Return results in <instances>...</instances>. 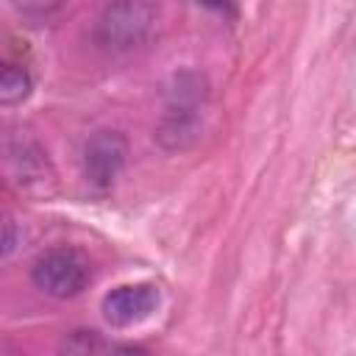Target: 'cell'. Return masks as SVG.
I'll use <instances>...</instances> for the list:
<instances>
[{"mask_svg": "<svg viewBox=\"0 0 356 356\" xmlns=\"http://www.w3.org/2000/svg\"><path fill=\"white\" fill-rule=\"evenodd\" d=\"M108 348L111 345H106L97 331H75L70 339L61 342V350H70V353H97V350H108Z\"/></svg>", "mask_w": 356, "mask_h": 356, "instance_id": "cell-7", "label": "cell"}, {"mask_svg": "<svg viewBox=\"0 0 356 356\" xmlns=\"http://www.w3.org/2000/svg\"><path fill=\"white\" fill-rule=\"evenodd\" d=\"M31 75L14 61L0 58V106H17L31 95Z\"/></svg>", "mask_w": 356, "mask_h": 356, "instance_id": "cell-6", "label": "cell"}, {"mask_svg": "<svg viewBox=\"0 0 356 356\" xmlns=\"http://www.w3.org/2000/svg\"><path fill=\"white\" fill-rule=\"evenodd\" d=\"M159 142L167 150H181L197 139V108H184V106H170L164 114L159 131Z\"/></svg>", "mask_w": 356, "mask_h": 356, "instance_id": "cell-5", "label": "cell"}, {"mask_svg": "<svg viewBox=\"0 0 356 356\" xmlns=\"http://www.w3.org/2000/svg\"><path fill=\"white\" fill-rule=\"evenodd\" d=\"M31 281L50 298L67 300L81 295L92 281L89 259L75 248H53L36 256L31 264Z\"/></svg>", "mask_w": 356, "mask_h": 356, "instance_id": "cell-2", "label": "cell"}, {"mask_svg": "<svg viewBox=\"0 0 356 356\" xmlns=\"http://www.w3.org/2000/svg\"><path fill=\"white\" fill-rule=\"evenodd\" d=\"M156 306H159V289L153 284H125L103 298V317L111 325L125 328L150 317Z\"/></svg>", "mask_w": 356, "mask_h": 356, "instance_id": "cell-4", "label": "cell"}, {"mask_svg": "<svg viewBox=\"0 0 356 356\" xmlns=\"http://www.w3.org/2000/svg\"><path fill=\"white\" fill-rule=\"evenodd\" d=\"M128 161V139L120 131H97L86 139L81 153L83 178L95 189H108Z\"/></svg>", "mask_w": 356, "mask_h": 356, "instance_id": "cell-3", "label": "cell"}, {"mask_svg": "<svg viewBox=\"0 0 356 356\" xmlns=\"http://www.w3.org/2000/svg\"><path fill=\"white\" fill-rule=\"evenodd\" d=\"M19 242V228H17V220L6 211H0V259H6L8 253H14Z\"/></svg>", "mask_w": 356, "mask_h": 356, "instance_id": "cell-9", "label": "cell"}, {"mask_svg": "<svg viewBox=\"0 0 356 356\" xmlns=\"http://www.w3.org/2000/svg\"><path fill=\"white\" fill-rule=\"evenodd\" d=\"M11 8L22 17H31V19H42V17H50L56 14L58 8L67 6V0H8Z\"/></svg>", "mask_w": 356, "mask_h": 356, "instance_id": "cell-8", "label": "cell"}, {"mask_svg": "<svg viewBox=\"0 0 356 356\" xmlns=\"http://www.w3.org/2000/svg\"><path fill=\"white\" fill-rule=\"evenodd\" d=\"M156 25V8L147 0H111L95 22V42L103 53L122 56L145 44Z\"/></svg>", "mask_w": 356, "mask_h": 356, "instance_id": "cell-1", "label": "cell"}]
</instances>
